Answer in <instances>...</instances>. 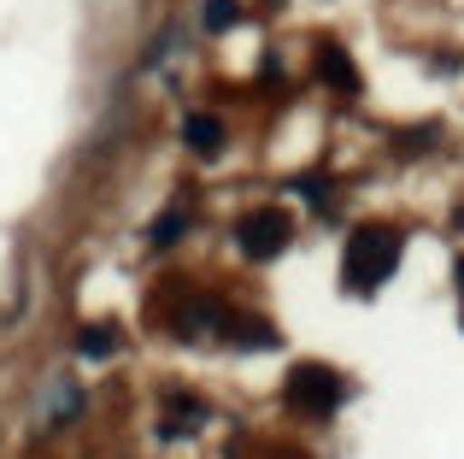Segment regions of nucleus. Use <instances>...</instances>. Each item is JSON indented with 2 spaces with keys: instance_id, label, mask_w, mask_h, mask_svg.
Wrapping results in <instances>:
<instances>
[{
  "instance_id": "nucleus-1",
  "label": "nucleus",
  "mask_w": 464,
  "mask_h": 459,
  "mask_svg": "<svg viewBox=\"0 0 464 459\" xmlns=\"http://www.w3.org/2000/svg\"><path fill=\"white\" fill-rule=\"evenodd\" d=\"M400 265V236L382 224H364L347 236V259H341V271H347L353 288H382L388 277H394Z\"/></svg>"
},
{
  "instance_id": "nucleus-2",
  "label": "nucleus",
  "mask_w": 464,
  "mask_h": 459,
  "mask_svg": "<svg viewBox=\"0 0 464 459\" xmlns=\"http://www.w3.org/2000/svg\"><path fill=\"white\" fill-rule=\"evenodd\" d=\"M288 236H295V219L276 212V207H253L247 219L236 224V241H241L247 259H276V253L288 248Z\"/></svg>"
},
{
  "instance_id": "nucleus-3",
  "label": "nucleus",
  "mask_w": 464,
  "mask_h": 459,
  "mask_svg": "<svg viewBox=\"0 0 464 459\" xmlns=\"http://www.w3.org/2000/svg\"><path fill=\"white\" fill-rule=\"evenodd\" d=\"M283 395H288V406H295V413H329V406L341 401V377L329 366H295Z\"/></svg>"
},
{
  "instance_id": "nucleus-4",
  "label": "nucleus",
  "mask_w": 464,
  "mask_h": 459,
  "mask_svg": "<svg viewBox=\"0 0 464 459\" xmlns=\"http://www.w3.org/2000/svg\"><path fill=\"white\" fill-rule=\"evenodd\" d=\"M182 142H188V148L200 153V160H212V153L224 148V124H218L212 112H194L188 124H182Z\"/></svg>"
},
{
  "instance_id": "nucleus-5",
  "label": "nucleus",
  "mask_w": 464,
  "mask_h": 459,
  "mask_svg": "<svg viewBox=\"0 0 464 459\" xmlns=\"http://www.w3.org/2000/svg\"><path fill=\"white\" fill-rule=\"evenodd\" d=\"M317 71H324V77L335 83L341 94H359V71H353V59L341 54V47H324V59H317Z\"/></svg>"
},
{
  "instance_id": "nucleus-6",
  "label": "nucleus",
  "mask_w": 464,
  "mask_h": 459,
  "mask_svg": "<svg viewBox=\"0 0 464 459\" xmlns=\"http://www.w3.org/2000/svg\"><path fill=\"white\" fill-rule=\"evenodd\" d=\"M212 324H224L218 300H188V307H182V318H177V330H182V336H206Z\"/></svg>"
},
{
  "instance_id": "nucleus-7",
  "label": "nucleus",
  "mask_w": 464,
  "mask_h": 459,
  "mask_svg": "<svg viewBox=\"0 0 464 459\" xmlns=\"http://www.w3.org/2000/svg\"><path fill=\"white\" fill-rule=\"evenodd\" d=\"M112 347H118V336L106 330V324H89V330L77 336V354H82V359H106Z\"/></svg>"
},
{
  "instance_id": "nucleus-8",
  "label": "nucleus",
  "mask_w": 464,
  "mask_h": 459,
  "mask_svg": "<svg viewBox=\"0 0 464 459\" xmlns=\"http://www.w3.org/2000/svg\"><path fill=\"white\" fill-rule=\"evenodd\" d=\"M182 224H188V212H182V207H165V212H159V219H153L148 241H153V248H170V241H177V230H182Z\"/></svg>"
},
{
  "instance_id": "nucleus-9",
  "label": "nucleus",
  "mask_w": 464,
  "mask_h": 459,
  "mask_svg": "<svg viewBox=\"0 0 464 459\" xmlns=\"http://www.w3.org/2000/svg\"><path fill=\"white\" fill-rule=\"evenodd\" d=\"M200 18H206V30H212V35H224L229 24H241V0H206Z\"/></svg>"
},
{
  "instance_id": "nucleus-10",
  "label": "nucleus",
  "mask_w": 464,
  "mask_h": 459,
  "mask_svg": "<svg viewBox=\"0 0 464 459\" xmlns=\"http://www.w3.org/2000/svg\"><path fill=\"white\" fill-rule=\"evenodd\" d=\"M236 342L241 347H276V330H271V324H241Z\"/></svg>"
},
{
  "instance_id": "nucleus-11",
  "label": "nucleus",
  "mask_w": 464,
  "mask_h": 459,
  "mask_svg": "<svg viewBox=\"0 0 464 459\" xmlns=\"http://www.w3.org/2000/svg\"><path fill=\"white\" fill-rule=\"evenodd\" d=\"M459 295H464V259H459Z\"/></svg>"
}]
</instances>
